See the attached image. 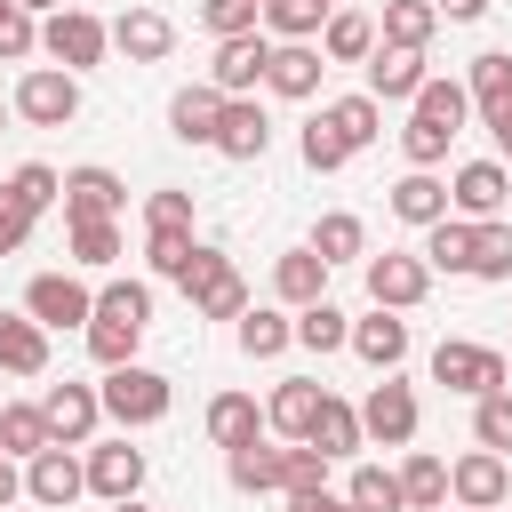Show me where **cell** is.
<instances>
[{"label":"cell","mask_w":512,"mask_h":512,"mask_svg":"<svg viewBox=\"0 0 512 512\" xmlns=\"http://www.w3.org/2000/svg\"><path fill=\"white\" fill-rule=\"evenodd\" d=\"M464 120H472L464 80H432V72H424V88L408 96V128H400L408 168H440V160H448V144L464 136Z\"/></svg>","instance_id":"obj_1"},{"label":"cell","mask_w":512,"mask_h":512,"mask_svg":"<svg viewBox=\"0 0 512 512\" xmlns=\"http://www.w3.org/2000/svg\"><path fill=\"white\" fill-rule=\"evenodd\" d=\"M96 400H104V416H112L120 432H144V424H160V416L176 408V392H168V376H160V368H136V360H120V368H104V384H96Z\"/></svg>","instance_id":"obj_2"},{"label":"cell","mask_w":512,"mask_h":512,"mask_svg":"<svg viewBox=\"0 0 512 512\" xmlns=\"http://www.w3.org/2000/svg\"><path fill=\"white\" fill-rule=\"evenodd\" d=\"M184 296H192V312L200 320H240L248 312V280L232 272V256L224 248H200L192 240V264H184V280H176Z\"/></svg>","instance_id":"obj_3"},{"label":"cell","mask_w":512,"mask_h":512,"mask_svg":"<svg viewBox=\"0 0 512 512\" xmlns=\"http://www.w3.org/2000/svg\"><path fill=\"white\" fill-rule=\"evenodd\" d=\"M16 120H32V128H72V120H80V72L32 64V72L16 80Z\"/></svg>","instance_id":"obj_4"},{"label":"cell","mask_w":512,"mask_h":512,"mask_svg":"<svg viewBox=\"0 0 512 512\" xmlns=\"http://www.w3.org/2000/svg\"><path fill=\"white\" fill-rule=\"evenodd\" d=\"M432 384L480 400V392H504V352L496 344H464V336H440L432 344Z\"/></svg>","instance_id":"obj_5"},{"label":"cell","mask_w":512,"mask_h":512,"mask_svg":"<svg viewBox=\"0 0 512 512\" xmlns=\"http://www.w3.org/2000/svg\"><path fill=\"white\" fill-rule=\"evenodd\" d=\"M40 48H48L64 72H96V64H104V48H112V24H104V16H88V8H56V16L40 24Z\"/></svg>","instance_id":"obj_6"},{"label":"cell","mask_w":512,"mask_h":512,"mask_svg":"<svg viewBox=\"0 0 512 512\" xmlns=\"http://www.w3.org/2000/svg\"><path fill=\"white\" fill-rule=\"evenodd\" d=\"M504 496H512V464H504L496 448H472V456L448 464V504H456V512H496Z\"/></svg>","instance_id":"obj_7"},{"label":"cell","mask_w":512,"mask_h":512,"mask_svg":"<svg viewBox=\"0 0 512 512\" xmlns=\"http://www.w3.org/2000/svg\"><path fill=\"white\" fill-rule=\"evenodd\" d=\"M264 64H272V32H240V40H216L208 88H216V96H256V88H264Z\"/></svg>","instance_id":"obj_8"},{"label":"cell","mask_w":512,"mask_h":512,"mask_svg":"<svg viewBox=\"0 0 512 512\" xmlns=\"http://www.w3.org/2000/svg\"><path fill=\"white\" fill-rule=\"evenodd\" d=\"M504 200H512V168L504 160H464L456 184H448V216H464V224L504 216Z\"/></svg>","instance_id":"obj_9"},{"label":"cell","mask_w":512,"mask_h":512,"mask_svg":"<svg viewBox=\"0 0 512 512\" xmlns=\"http://www.w3.org/2000/svg\"><path fill=\"white\" fill-rule=\"evenodd\" d=\"M424 288H432V264H424V256H400V248L368 256V304H384V312H416Z\"/></svg>","instance_id":"obj_10"},{"label":"cell","mask_w":512,"mask_h":512,"mask_svg":"<svg viewBox=\"0 0 512 512\" xmlns=\"http://www.w3.org/2000/svg\"><path fill=\"white\" fill-rule=\"evenodd\" d=\"M24 312H32L40 328H88L96 296H88V280H72V272H32V288H24Z\"/></svg>","instance_id":"obj_11"},{"label":"cell","mask_w":512,"mask_h":512,"mask_svg":"<svg viewBox=\"0 0 512 512\" xmlns=\"http://www.w3.org/2000/svg\"><path fill=\"white\" fill-rule=\"evenodd\" d=\"M360 432H368L376 448H408V440H416V392H408L400 376L368 384V400H360Z\"/></svg>","instance_id":"obj_12"},{"label":"cell","mask_w":512,"mask_h":512,"mask_svg":"<svg viewBox=\"0 0 512 512\" xmlns=\"http://www.w3.org/2000/svg\"><path fill=\"white\" fill-rule=\"evenodd\" d=\"M80 488H88V464H80V456H72L64 440H48L40 456H24V496H32V504L64 512V504H72Z\"/></svg>","instance_id":"obj_13"},{"label":"cell","mask_w":512,"mask_h":512,"mask_svg":"<svg viewBox=\"0 0 512 512\" xmlns=\"http://www.w3.org/2000/svg\"><path fill=\"white\" fill-rule=\"evenodd\" d=\"M320 72H328V56H320L312 40H272L264 88H272V96H288V104H312V96H320Z\"/></svg>","instance_id":"obj_14"},{"label":"cell","mask_w":512,"mask_h":512,"mask_svg":"<svg viewBox=\"0 0 512 512\" xmlns=\"http://www.w3.org/2000/svg\"><path fill=\"white\" fill-rule=\"evenodd\" d=\"M40 416H48V432H56L64 448H88L96 424H104V400H96V384H48Z\"/></svg>","instance_id":"obj_15"},{"label":"cell","mask_w":512,"mask_h":512,"mask_svg":"<svg viewBox=\"0 0 512 512\" xmlns=\"http://www.w3.org/2000/svg\"><path fill=\"white\" fill-rule=\"evenodd\" d=\"M216 152H224V160H264V152H272V120H264L256 96H224V112H216Z\"/></svg>","instance_id":"obj_16"},{"label":"cell","mask_w":512,"mask_h":512,"mask_svg":"<svg viewBox=\"0 0 512 512\" xmlns=\"http://www.w3.org/2000/svg\"><path fill=\"white\" fill-rule=\"evenodd\" d=\"M128 208V184L112 168H64V224H88V216H120Z\"/></svg>","instance_id":"obj_17"},{"label":"cell","mask_w":512,"mask_h":512,"mask_svg":"<svg viewBox=\"0 0 512 512\" xmlns=\"http://www.w3.org/2000/svg\"><path fill=\"white\" fill-rule=\"evenodd\" d=\"M304 440H312L328 464H344V456H360V448H368V432H360V408H352V400H336V392H320V408H312Z\"/></svg>","instance_id":"obj_18"},{"label":"cell","mask_w":512,"mask_h":512,"mask_svg":"<svg viewBox=\"0 0 512 512\" xmlns=\"http://www.w3.org/2000/svg\"><path fill=\"white\" fill-rule=\"evenodd\" d=\"M112 48H120L128 64H160V56L176 48V24H168L160 8H120V16H112Z\"/></svg>","instance_id":"obj_19"},{"label":"cell","mask_w":512,"mask_h":512,"mask_svg":"<svg viewBox=\"0 0 512 512\" xmlns=\"http://www.w3.org/2000/svg\"><path fill=\"white\" fill-rule=\"evenodd\" d=\"M416 88H424V48L376 40V48H368V96H376V104H400V96H416Z\"/></svg>","instance_id":"obj_20"},{"label":"cell","mask_w":512,"mask_h":512,"mask_svg":"<svg viewBox=\"0 0 512 512\" xmlns=\"http://www.w3.org/2000/svg\"><path fill=\"white\" fill-rule=\"evenodd\" d=\"M344 344H352V352H360V360H368V368H376V376H392V368H400V360H408V320H400V312H384V304H376V312H368V320H352V336H344Z\"/></svg>","instance_id":"obj_21"},{"label":"cell","mask_w":512,"mask_h":512,"mask_svg":"<svg viewBox=\"0 0 512 512\" xmlns=\"http://www.w3.org/2000/svg\"><path fill=\"white\" fill-rule=\"evenodd\" d=\"M88 488H96L104 504H128V496L144 488V448H128V440L88 448Z\"/></svg>","instance_id":"obj_22"},{"label":"cell","mask_w":512,"mask_h":512,"mask_svg":"<svg viewBox=\"0 0 512 512\" xmlns=\"http://www.w3.org/2000/svg\"><path fill=\"white\" fill-rule=\"evenodd\" d=\"M216 112H224V96L208 80H192V88L168 96V136L176 144H216Z\"/></svg>","instance_id":"obj_23"},{"label":"cell","mask_w":512,"mask_h":512,"mask_svg":"<svg viewBox=\"0 0 512 512\" xmlns=\"http://www.w3.org/2000/svg\"><path fill=\"white\" fill-rule=\"evenodd\" d=\"M272 296H280L288 312H304V304H320V296H328V264H320L312 248H288V256L272 264Z\"/></svg>","instance_id":"obj_24"},{"label":"cell","mask_w":512,"mask_h":512,"mask_svg":"<svg viewBox=\"0 0 512 512\" xmlns=\"http://www.w3.org/2000/svg\"><path fill=\"white\" fill-rule=\"evenodd\" d=\"M0 368L8 376H40L48 368V328L32 312H0Z\"/></svg>","instance_id":"obj_25"},{"label":"cell","mask_w":512,"mask_h":512,"mask_svg":"<svg viewBox=\"0 0 512 512\" xmlns=\"http://www.w3.org/2000/svg\"><path fill=\"white\" fill-rule=\"evenodd\" d=\"M392 216H400V224H416V232H424V224H440V216H448V184H440L432 168H408V176L392 184Z\"/></svg>","instance_id":"obj_26"},{"label":"cell","mask_w":512,"mask_h":512,"mask_svg":"<svg viewBox=\"0 0 512 512\" xmlns=\"http://www.w3.org/2000/svg\"><path fill=\"white\" fill-rule=\"evenodd\" d=\"M312 408H320V384H312V376H280V392L264 400V432H280V440H304Z\"/></svg>","instance_id":"obj_27"},{"label":"cell","mask_w":512,"mask_h":512,"mask_svg":"<svg viewBox=\"0 0 512 512\" xmlns=\"http://www.w3.org/2000/svg\"><path fill=\"white\" fill-rule=\"evenodd\" d=\"M400 504H408V512H448V464H440L432 448H408V464H400Z\"/></svg>","instance_id":"obj_28"},{"label":"cell","mask_w":512,"mask_h":512,"mask_svg":"<svg viewBox=\"0 0 512 512\" xmlns=\"http://www.w3.org/2000/svg\"><path fill=\"white\" fill-rule=\"evenodd\" d=\"M368 48H376V24H368L360 8H328V24H320V56H328V64H368Z\"/></svg>","instance_id":"obj_29"},{"label":"cell","mask_w":512,"mask_h":512,"mask_svg":"<svg viewBox=\"0 0 512 512\" xmlns=\"http://www.w3.org/2000/svg\"><path fill=\"white\" fill-rule=\"evenodd\" d=\"M136 344H144V320H128V312H88V360H96V368L136 360Z\"/></svg>","instance_id":"obj_30"},{"label":"cell","mask_w":512,"mask_h":512,"mask_svg":"<svg viewBox=\"0 0 512 512\" xmlns=\"http://www.w3.org/2000/svg\"><path fill=\"white\" fill-rule=\"evenodd\" d=\"M224 472H232L240 496H272V488H280V448H264V432H256V440L224 448Z\"/></svg>","instance_id":"obj_31"},{"label":"cell","mask_w":512,"mask_h":512,"mask_svg":"<svg viewBox=\"0 0 512 512\" xmlns=\"http://www.w3.org/2000/svg\"><path fill=\"white\" fill-rule=\"evenodd\" d=\"M288 344H296V320L288 312H272V304H248L240 312V352L248 360H280Z\"/></svg>","instance_id":"obj_32"},{"label":"cell","mask_w":512,"mask_h":512,"mask_svg":"<svg viewBox=\"0 0 512 512\" xmlns=\"http://www.w3.org/2000/svg\"><path fill=\"white\" fill-rule=\"evenodd\" d=\"M264 432V408L248 400V392H216L208 400V440L216 448H240V440H256Z\"/></svg>","instance_id":"obj_33"},{"label":"cell","mask_w":512,"mask_h":512,"mask_svg":"<svg viewBox=\"0 0 512 512\" xmlns=\"http://www.w3.org/2000/svg\"><path fill=\"white\" fill-rule=\"evenodd\" d=\"M320 112H328V128H336V136H344L352 152L384 136V104H376L368 88H360V96H336V104H320Z\"/></svg>","instance_id":"obj_34"},{"label":"cell","mask_w":512,"mask_h":512,"mask_svg":"<svg viewBox=\"0 0 512 512\" xmlns=\"http://www.w3.org/2000/svg\"><path fill=\"white\" fill-rule=\"evenodd\" d=\"M432 272H472V224L464 216H440V224H424V248H416Z\"/></svg>","instance_id":"obj_35"},{"label":"cell","mask_w":512,"mask_h":512,"mask_svg":"<svg viewBox=\"0 0 512 512\" xmlns=\"http://www.w3.org/2000/svg\"><path fill=\"white\" fill-rule=\"evenodd\" d=\"M56 432H48V416H40V400H8L0 408V456H40Z\"/></svg>","instance_id":"obj_36"},{"label":"cell","mask_w":512,"mask_h":512,"mask_svg":"<svg viewBox=\"0 0 512 512\" xmlns=\"http://www.w3.org/2000/svg\"><path fill=\"white\" fill-rule=\"evenodd\" d=\"M432 32H440V8H432V0H384L376 40H392V48H424Z\"/></svg>","instance_id":"obj_37"},{"label":"cell","mask_w":512,"mask_h":512,"mask_svg":"<svg viewBox=\"0 0 512 512\" xmlns=\"http://www.w3.org/2000/svg\"><path fill=\"white\" fill-rule=\"evenodd\" d=\"M472 280H512V224L504 216L472 224Z\"/></svg>","instance_id":"obj_38"},{"label":"cell","mask_w":512,"mask_h":512,"mask_svg":"<svg viewBox=\"0 0 512 512\" xmlns=\"http://www.w3.org/2000/svg\"><path fill=\"white\" fill-rule=\"evenodd\" d=\"M304 248H312L320 264H352V256L368 248V232H360V216H344V208H336V216H320V224H312V240H304Z\"/></svg>","instance_id":"obj_39"},{"label":"cell","mask_w":512,"mask_h":512,"mask_svg":"<svg viewBox=\"0 0 512 512\" xmlns=\"http://www.w3.org/2000/svg\"><path fill=\"white\" fill-rule=\"evenodd\" d=\"M344 336H352V320H344L328 296L296 312V344H304V352H344Z\"/></svg>","instance_id":"obj_40"},{"label":"cell","mask_w":512,"mask_h":512,"mask_svg":"<svg viewBox=\"0 0 512 512\" xmlns=\"http://www.w3.org/2000/svg\"><path fill=\"white\" fill-rule=\"evenodd\" d=\"M352 512H408L400 504V472H384V464H352Z\"/></svg>","instance_id":"obj_41"},{"label":"cell","mask_w":512,"mask_h":512,"mask_svg":"<svg viewBox=\"0 0 512 512\" xmlns=\"http://www.w3.org/2000/svg\"><path fill=\"white\" fill-rule=\"evenodd\" d=\"M472 440H480V448H496V456H512V384L472 400Z\"/></svg>","instance_id":"obj_42"},{"label":"cell","mask_w":512,"mask_h":512,"mask_svg":"<svg viewBox=\"0 0 512 512\" xmlns=\"http://www.w3.org/2000/svg\"><path fill=\"white\" fill-rule=\"evenodd\" d=\"M296 144H304V168H312V176H336V168H344V160H352V144H344V136H336V128H328V112H312V120H304V136H296Z\"/></svg>","instance_id":"obj_43"},{"label":"cell","mask_w":512,"mask_h":512,"mask_svg":"<svg viewBox=\"0 0 512 512\" xmlns=\"http://www.w3.org/2000/svg\"><path fill=\"white\" fill-rule=\"evenodd\" d=\"M464 96H472V112H488V104H504V96H512V56H504V48H488V56H472V80H464Z\"/></svg>","instance_id":"obj_44"},{"label":"cell","mask_w":512,"mask_h":512,"mask_svg":"<svg viewBox=\"0 0 512 512\" xmlns=\"http://www.w3.org/2000/svg\"><path fill=\"white\" fill-rule=\"evenodd\" d=\"M200 32H208V40H240V32H264V8H256V0H200Z\"/></svg>","instance_id":"obj_45"},{"label":"cell","mask_w":512,"mask_h":512,"mask_svg":"<svg viewBox=\"0 0 512 512\" xmlns=\"http://www.w3.org/2000/svg\"><path fill=\"white\" fill-rule=\"evenodd\" d=\"M112 256H120V224H112V216H88V224H72V264L104 272Z\"/></svg>","instance_id":"obj_46"},{"label":"cell","mask_w":512,"mask_h":512,"mask_svg":"<svg viewBox=\"0 0 512 512\" xmlns=\"http://www.w3.org/2000/svg\"><path fill=\"white\" fill-rule=\"evenodd\" d=\"M144 256H152L160 280H184V264H192V232H176V224H144Z\"/></svg>","instance_id":"obj_47"},{"label":"cell","mask_w":512,"mask_h":512,"mask_svg":"<svg viewBox=\"0 0 512 512\" xmlns=\"http://www.w3.org/2000/svg\"><path fill=\"white\" fill-rule=\"evenodd\" d=\"M328 24V8H312V0H264V32L272 40H312Z\"/></svg>","instance_id":"obj_48"},{"label":"cell","mask_w":512,"mask_h":512,"mask_svg":"<svg viewBox=\"0 0 512 512\" xmlns=\"http://www.w3.org/2000/svg\"><path fill=\"white\" fill-rule=\"evenodd\" d=\"M8 192H16V200H24L32 216H40V208H56V200H64V176H56L48 160H24V168L8 176Z\"/></svg>","instance_id":"obj_49"},{"label":"cell","mask_w":512,"mask_h":512,"mask_svg":"<svg viewBox=\"0 0 512 512\" xmlns=\"http://www.w3.org/2000/svg\"><path fill=\"white\" fill-rule=\"evenodd\" d=\"M296 488H328V456H320L312 440L280 448V496H296Z\"/></svg>","instance_id":"obj_50"},{"label":"cell","mask_w":512,"mask_h":512,"mask_svg":"<svg viewBox=\"0 0 512 512\" xmlns=\"http://www.w3.org/2000/svg\"><path fill=\"white\" fill-rule=\"evenodd\" d=\"M32 48H40V24H32V8L0 0V64H24Z\"/></svg>","instance_id":"obj_51"},{"label":"cell","mask_w":512,"mask_h":512,"mask_svg":"<svg viewBox=\"0 0 512 512\" xmlns=\"http://www.w3.org/2000/svg\"><path fill=\"white\" fill-rule=\"evenodd\" d=\"M96 312H128V320L152 328V288H144V280H104V288H96Z\"/></svg>","instance_id":"obj_52"},{"label":"cell","mask_w":512,"mask_h":512,"mask_svg":"<svg viewBox=\"0 0 512 512\" xmlns=\"http://www.w3.org/2000/svg\"><path fill=\"white\" fill-rule=\"evenodd\" d=\"M24 240H32V208H24V200L0 184V256H16Z\"/></svg>","instance_id":"obj_53"},{"label":"cell","mask_w":512,"mask_h":512,"mask_svg":"<svg viewBox=\"0 0 512 512\" xmlns=\"http://www.w3.org/2000/svg\"><path fill=\"white\" fill-rule=\"evenodd\" d=\"M144 224H176V232H192V192H176V184L152 192V200H144Z\"/></svg>","instance_id":"obj_54"},{"label":"cell","mask_w":512,"mask_h":512,"mask_svg":"<svg viewBox=\"0 0 512 512\" xmlns=\"http://www.w3.org/2000/svg\"><path fill=\"white\" fill-rule=\"evenodd\" d=\"M480 120H488V136H496V160H512V96H504V104H488Z\"/></svg>","instance_id":"obj_55"},{"label":"cell","mask_w":512,"mask_h":512,"mask_svg":"<svg viewBox=\"0 0 512 512\" xmlns=\"http://www.w3.org/2000/svg\"><path fill=\"white\" fill-rule=\"evenodd\" d=\"M288 512H352V496H328V488H296Z\"/></svg>","instance_id":"obj_56"},{"label":"cell","mask_w":512,"mask_h":512,"mask_svg":"<svg viewBox=\"0 0 512 512\" xmlns=\"http://www.w3.org/2000/svg\"><path fill=\"white\" fill-rule=\"evenodd\" d=\"M440 8V24H480L488 16V0H432Z\"/></svg>","instance_id":"obj_57"},{"label":"cell","mask_w":512,"mask_h":512,"mask_svg":"<svg viewBox=\"0 0 512 512\" xmlns=\"http://www.w3.org/2000/svg\"><path fill=\"white\" fill-rule=\"evenodd\" d=\"M16 496H24V472H16V464H8V456H0V512H8V504H16Z\"/></svg>","instance_id":"obj_58"},{"label":"cell","mask_w":512,"mask_h":512,"mask_svg":"<svg viewBox=\"0 0 512 512\" xmlns=\"http://www.w3.org/2000/svg\"><path fill=\"white\" fill-rule=\"evenodd\" d=\"M16 8H32V16H56V8H64V0H16Z\"/></svg>","instance_id":"obj_59"},{"label":"cell","mask_w":512,"mask_h":512,"mask_svg":"<svg viewBox=\"0 0 512 512\" xmlns=\"http://www.w3.org/2000/svg\"><path fill=\"white\" fill-rule=\"evenodd\" d=\"M112 512H144V504H136V496H128V504H112Z\"/></svg>","instance_id":"obj_60"},{"label":"cell","mask_w":512,"mask_h":512,"mask_svg":"<svg viewBox=\"0 0 512 512\" xmlns=\"http://www.w3.org/2000/svg\"><path fill=\"white\" fill-rule=\"evenodd\" d=\"M312 8H336V0H312Z\"/></svg>","instance_id":"obj_61"},{"label":"cell","mask_w":512,"mask_h":512,"mask_svg":"<svg viewBox=\"0 0 512 512\" xmlns=\"http://www.w3.org/2000/svg\"><path fill=\"white\" fill-rule=\"evenodd\" d=\"M256 8H264V0H256Z\"/></svg>","instance_id":"obj_62"},{"label":"cell","mask_w":512,"mask_h":512,"mask_svg":"<svg viewBox=\"0 0 512 512\" xmlns=\"http://www.w3.org/2000/svg\"><path fill=\"white\" fill-rule=\"evenodd\" d=\"M496 512H504V504H496Z\"/></svg>","instance_id":"obj_63"}]
</instances>
